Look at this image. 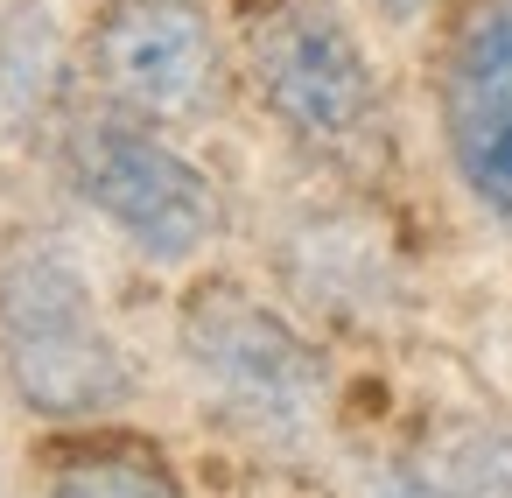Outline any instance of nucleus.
<instances>
[{"instance_id": "nucleus-1", "label": "nucleus", "mask_w": 512, "mask_h": 498, "mask_svg": "<svg viewBox=\"0 0 512 498\" xmlns=\"http://www.w3.org/2000/svg\"><path fill=\"white\" fill-rule=\"evenodd\" d=\"M176 344H183V365H190L204 407L232 435L267 442V449L316 442V428L330 414V365L260 295H246L239 281L190 288V302L176 316Z\"/></svg>"}, {"instance_id": "nucleus-2", "label": "nucleus", "mask_w": 512, "mask_h": 498, "mask_svg": "<svg viewBox=\"0 0 512 498\" xmlns=\"http://www.w3.org/2000/svg\"><path fill=\"white\" fill-rule=\"evenodd\" d=\"M0 372L43 421H92L134 393L106 302L64 246H15L0 260Z\"/></svg>"}, {"instance_id": "nucleus-3", "label": "nucleus", "mask_w": 512, "mask_h": 498, "mask_svg": "<svg viewBox=\"0 0 512 498\" xmlns=\"http://www.w3.org/2000/svg\"><path fill=\"white\" fill-rule=\"evenodd\" d=\"M239 57L260 106L316 155H365L386 127V85L337 0H239Z\"/></svg>"}, {"instance_id": "nucleus-4", "label": "nucleus", "mask_w": 512, "mask_h": 498, "mask_svg": "<svg viewBox=\"0 0 512 498\" xmlns=\"http://www.w3.org/2000/svg\"><path fill=\"white\" fill-rule=\"evenodd\" d=\"M64 169L78 204L106 218L148 267H190L225 232V190L134 113L78 120L64 141Z\"/></svg>"}, {"instance_id": "nucleus-5", "label": "nucleus", "mask_w": 512, "mask_h": 498, "mask_svg": "<svg viewBox=\"0 0 512 498\" xmlns=\"http://www.w3.org/2000/svg\"><path fill=\"white\" fill-rule=\"evenodd\" d=\"M85 64L92 85L148 127L211 113L225 85V50L204 0H106L85 36Z\"/></svg>"}, {"instance_id": "nucleus-6", "label": "nucleus", "mask_w": 512, "mask_h": 498, "mask_svg": "<svg viewBox=\"0 0 512 498\" xmlns=\"http://www.w3.org/2000/svg\"><path fill=\"white\" fill-rule=\"evenodd\" d=\"M435 120L456 183L512 225V0H456L435 50Z\"/></svg>"}, {"instance_id": "nucleus-7", "label": "nucleus", "mask_w": 512, "mask_h": 498, "mask_svg": "<svg viewBox=\"0 0 512 498\" xmlns=\"http://www.w3.org/2000/svg\"><path fill=\"white\" fill-rule=\"evenodd\" d=\"M43 498H183V484L169 477V463H155L141 449H85V456L57 463Z\"/></svg>"}, {"instance_id": "nucleus-8", "label": "nucleus", "mask_w": 512, "mask_h": 498, "mask_svg": "<svg viewBox=\"0 0 512 498\" xmlns=\"http://www.w3.org/2000/svg\"><path fill=\"white\" fill-rule=\"evenodd\" d=\"M351 498H456V491L421 477V470H400V463H358L351 470Z\"/></svg>"}, {"instance_id": "nucleus-9", "label": "nucleus", "mask_w": 512, "mask_h": 498, "mask_svg": "<svg viewBox=\"0 0 512 498\" xmlns=\"http://www.w3.org/2000/svg\"><path fill=\"white\" fill-rule=\"evenodd\" d=\"M372 15H386V22H421V15H435L442 0H365Z\"/></svg>"}]
</instances>
